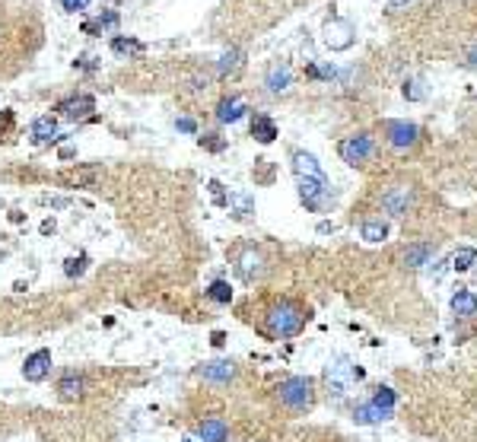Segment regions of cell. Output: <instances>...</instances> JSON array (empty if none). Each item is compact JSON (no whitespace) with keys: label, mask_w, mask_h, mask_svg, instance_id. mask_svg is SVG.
I'll use <instances>...</instances> for the list:
<instances>
[{"label":"cell","mask_w":477,"mask_h":442,"mask_svg":"<svg viewBox=\"0 0 477 442\" xmlns=\"http://www.w3.org/2000/svg\"><path fill=\"white\" fill-rule=\"evenodd\" d=\"M404 3H411V0H388V10H401Z\"/></svg>","instance_id":"38"},{"label":"cell","mask_w":477,"mask_h":442,"mask_svg":"<svg viewBox=\"0 0 477 442\" xmlns=\"http://www.w3.org/2000/svg\"><path fill=\"white\" fill-rule=\"evenodd\" d=\"M207 296H210V299H214V303H230L232 299V290H230V283H226V280H214V283H210V287H207Z\"/></svg>","instance_id":"29"},{"label":"cell","mask_w":477,"mask_h":442,"mask_svg":"<svg viewBox=\"0 0 477 442\" xmlns=\"http://www.w3.org/2000/svg\"><path fill=\"white\" fill-rule=\"evenodd\" d=\"M83 270H86V258H83V254H80V258H67V261H64V274H67V277H80Z\"/></svg>","instance_id":"32"},{"label":"cell","mask_w":477,"mask_h":442,"mask_svg":"<svg viewBox=\"0 0 477 442\" xmlns=\"http://www.w3.org/2000/svg\"><path fill=\"white\" fill-rule=\"evenodd\" d=\"M341 159L347 165H363L372 156V137L369 134H354V137H344L338 147Z\"/></svg>","instance_id":"8"},{"label":"cell","mask_w":477,"mask_h":442,"mask_svg":"<svg viewBox=\"0 0 477 442\" xmlns=\"http://www.w3.org/2000/svg\"><path fill=\"white\" fill-rule=\"evenodd\" d=\"M274 398L290 414H309L315 404V382L309 376H290L274 388Z\"/></svg>","instance_id":"2"},{"label":"cell","mask_w":477,"mask_h":442,"mask_svg":"<svg viewBox=\"0 0 477 442\" xmlns=\"http://www.w3.org/2000/svg\"><path fill=\"white\" fill-rule=\"evenodd\" d=\"M360 236L369 242V245H378V242H385L388 239V226L382 220H366L360 226Z\"/></svg>","instance_id":"25"},{"label":"cell","mask_w":477,"mask_h":442,"mask_svg":"<svg viewBox=\"0 0 477 442\" xmlns=\"http://www.w3.org/2000/svg\"><path fill=\"white\" fill-rule=\"evenodd\" d=\"M112 51H115L118 58H140V54H143V45H140L137 39L115 35V39H112Z\"/></svg>","instance_id":"24"},{"label":"cell","mask_w":477,"mask_h":442,"mask_svg":"<svg viewBox=\"0 0 477 442\" xmlns=\"http://www.w3.org/2000/svg\"><path fill=\"white\" fill-rule=\"evenodd\" d=\"M477 261V248H458L452 258V270H458V274H465V270H471V264Z\"/></svg>","instance_id":"28"},{"label":"cell","mask_w":477,"mask_h":442,"mask_svg":"<svg viewBox=\"0 0 477 442\" xmlns=\"http://www.w3.org/2000/svg\"><path fill=\"white\" fill-rule=\"evenodd\" d=\"M198 439L201 442H230V426L223 417H204L198 423Z\"/></svg>","instance_id":"15"},{"label":"cell","mask_w":477,"mask_h":442,"mask_svg":"<svg viewBox=\"0 0 477 442\" xmlns=\"http://www.w3.org/2000/svg\"><path fill=\"white\" fill-rule=\"evenodd\" d=\"M185 442H194V439H185Z\"/></svg>","instance_id":"39"},{"label":"cell","mask_w":477,"mask_h":442,"mask_svg":"<svg viewBox=\"0 0 477 442\" xmlns=\"http://www.w3.org/2000/svg\"><path fill=\"white\" fill-rule=\"evenodd\" d=\"M175 128H179V131H185V134H198V124L191 121V118H179V121H175Z\"/></svg>","instance_id":"35"},{"label":"cell","mask_w":477,"mask_h":442,"mask_svg":"<svg viewBox=\"0 0 477 442\" xmlns=\"http://www.w3.org/2000/svg\"><path fill=\"white\" fill-rule=\"evenodd\" d=\"M23 376H26V382H45V379L51 376V350L48 347H39V350H32L26 356Z\"/></svg>","instance_id":"12"},{"label":"cell","mask_w":477,"mask_h":442,"mask_svg":"<svg viewBox=\"0 0 477 442\" xmlns=\"http://www.w3.org/2000/svg\"><path fill=\"white\" fill-rule=\"evenodd\" d=\"M433 252H436V248L429 245V242H417V245H407V252H404V268H411V270L427 268L429 258H433Z\"/></svg>","instance_id":"19"},{"label":"cell","mask_w":477,"mask_h":442,"mask_svg":"<svg viewBox=\"0 0 477 442\" xmlns=\"http://www.w3.org/2000/svg\"><path fill=\"white\" fill-rule=\"evenodd\" d=\"M414 188L411 185H395V188H388L385 194H382V210L388 213V217H395V220H401V217H407L414 207Z\"/></svg>","instance_id":"7"},{"label":"cell","mask_w":477,"mask_h":442,"mask_svg":"<svg viewBox=\"0 0 477 442\" xmlns=\"http://www.w3.org/2000/svg\"><path fill=\"white\" fill-rule=\"evenodd\" d=\"M392 414L395 410H385V408H378V404L372 401H363L354 408V423L360 426H372V423H385V420H392Z\"/></svg>","instance_id":"16"},{"label":"cell","mask_w":477,"mask_h":442,"mask_svg":"<svg viewBox=\"0 0 477 442\" xmlns=\"http://www.w3.org/2000/svg\"><path fill=\"white\" fill-rule=\"evenodd\" d=\"M363 379V369L354 366V360L350 356H334V360L328 363V369H325V382H328V388L334 392V398H344L347 392H350V385L360 382Z\"/></svg>","instance_id":"3"},{"label":"cell","mask_w":477,"mask_h":442,"mask_svg":"<svg viewBox=\"0 0 477 442\" xmlns=\"http://www.w3.org/2000/svg\"><path fill=\"white\" fill-rule=\"evenodd\" d=\"M290 165H293V175L296 179H328L325 169L318 165V159L312 153H305V150H293L290 153Z\"/></svg>","instance_id":"13"},{"label":"cell","mask_w":477,"mask_h":442,"mask_svg":"<svg viewBox=\"0 0 477 442\" xmlns=\"http://www.w3.org/2000/svg\"><path fill=\"white\" fill-rule=\"evenodd\" d=\"M420 137V128L414 121H385V140H388V147H395V150H411L414 143H417Z\"/></svg>","instance_id":"9"},{"label":"cell","mask_w":477,"mask_h":442,"mask_svg":"<svg viewBox=\"0 0 477 442\" xmlns=\"http://www.w3.org/2000/svg\"><path fill=\"white\" fill-rule=\"evenodd\" d=\"M264 86H267L271 96H287L293 90V67L287 61H274L267 67V74H264Z\"/></svg>","instance_id":"10"},{"label":"cell","mask_w":477,"mask_h":442,"mask_svg":"<svg viewBox=\"0 0 477 442\" xmlns=\"http://www.w3.org/2000/svg\"><path fill=\"white\" fill-rule=\"evenodd\" d=\"M54 112L64 118H90L92 112H96V99L92 96H70V99H64V102H58Z\"/></svg>","instance_id":"14"},{"label":"cell","mask_w":477,"mask_h":442,"mask_svg":"<svg viewBox=\"0 0 477 442\" xmlns=\"http://www.w3.org/2000/svg\"><path fill=\"white\" fill-rule=\"evenodd\" d=\"M465 61H468V67H477V45L468 51V58H465Z\"/></svg>","instance_id":"37"},{"label":"cell","mask_w":477,"mask_h":442,"mask_svg":"<svg viewBox=\"0 0 477 442\" xmlns=\"http://www.w3.org/2000/svg\"><path fill=\"white\" fill-rule=\"evenodd\" d=\"M236 376H238V366L232 360H210L198 366V379H204L210 385H230Z\"/></svg>","instance_id":"11"},{"label":"cell","mask_w":477,"mask_h":442,"mask_svg":"<svg viewBox=\"0 0 477 442\" xmlns=\"http://www.w3.org/2000/svg\"><path fill=\"white\" fill-rule=\"evenodd\" d=\"M201 147H207V150H214V153H220V150H226V140H223L220 134H204V137H201Z\"/></svg>","instance_id":"33"},{"label":"cell","mask_w":477,"mask_h":442,"mask_svg":"<svg viewBox=\"0 0 477 442\" xmlns=\"http://www.w3.org/2000/svg\"><path fill=\"white\" fill-rule=\"evenodd\" d=\"M369 401H372V404H378V408H385V410H395V404H398V392H395V388H388V385H378L376 394H372Z\"/></svg>","instance_id":"27"},{"label":"cell","mask_w":477,"mask_h":442,"mask_svg":"<svg viewBox=\"0 0 477 442\" xmlns=\"http://www.w3.org/2000/svg\"><path fill=\"white\" fill-rule=\"evenodd\" d=\"M58 398L61 401H77V398H83V392H86V382H83V376H77V372H64V376L58 379Z\"/></svg>","instance_id":"17"},{"label":"cell","mask_w":477,"mask_h":442,"mask_svg":"<svg viewBox=\"0 0 477 442\" xmlns=\"http://www.w3.org/2000/svg\"><path fill=\"white\" fill-rule=\"evenodd\" d=\"M309 319L312 315H309V309L303 303H296V299H277V303H271L264 309V331L271 337H277V341H287V337L303 334Z\"/></svg>","instance_id":"1"},{"label":"cell","mask_w":477,"mask_h":442,"mask_svg":"<svg viewBox=\"0 0 477 442\" xmlns=\"http://www.w3.org/2000/svg\"><path fill=\"white\" fill-rule=\"evenodd\" d=\"M248 108H245V102L238 96H226V99H220V106H216V121L220 124H236L238 118L245 115Z\"/></svg>","instance_id":"18"},{"label":"cell","mask_w":477,"mask_h":442,"mask_svg":"<svg viewBox=\"0 0 477 442\" xmlns=\"http://www.w3.org/2000/svg\"><path fill=\"white\" fill-rule=\"evenodd\" d=\"M252 137H255L258 143H274V140H277V124H274V118L255 115V121H252Z\"/></svg>","instance_id":"21"},{"label":"cell","mask_w":477,"mask_h":442,"mask_svg":"<svg viewBox=\"0 0 477 442\" xmlns=\"http://www.w3.org/2000/svg\"><path fill=\"white\" fill-rule=\"evenodd\" d=\"M32 143H51V140L58 137V121L51 115H45V118H35L32 121Z\"/></svg>","instance_id":"20"},{"label":"cell","mask_w":477,"mask_h":442,"mask_svg":"<svg viewBox=\"0 0 477 442\" xmlns=\"http://www.w3.org/2000/svg\"><path fill=\"white\" fill-rule=\"evenodd\" d=\"M112 26H118V13H105V17H99L96 23H86L83 26V32L96 35V32H102V29H112Z\"/></svg>","instance_id":"30"},{"label":"cell","mask_w":477,"mask_h":442,"mask_svg":"<svg viewBox=\"0 0 477 442\" xmlns=\"http://www.w3.org/2000/svg\"><path fill=\"white\" fill-rule=\"evenodd\" d=\"M356 41V26L350 19H328L325 23V48L328 51H347Z\"/></svg>","instance_id":"6"},{"label":"cell","mask_w":477,"mask_h":442,"mask_svg":"<svg viewBox=\"0 0 477 442\" xmlns=\"http://www.w3.org/2000/svg\"><path fill=\"white\" fill-rule=\"evenodd\" d=\"M90 7V0H64V10L67 13H80V10Z\"/></svg>","instance_id":"34"},{"label":"cell","mask_w":477,"mask_h":442,"mask_svg":"<svg viewBox=\"0 0 477 442\" xmlns=\"http://www.w3.org/2000/svg\"><path fill=\"white\" fill-rule=\"evenodd\" d=\"M452 312L458 315V319H471V315H477V296L471 293V290H458V293L452 296Z\"/></svg>","instance_id":"22"},{"label":"cell","mask_w":477,"mask_h":442,"mask_svg":"<svg viewBox=\"0 0 477 442\" xmlns=\"http://www.w3.org/2000/svg\"><path fill=\"white\" fill-rule=\"evenodd\" d=\"M296 188H299V201L315 213L328 210L334 204V191H331L328 179H296Z\"/></svg>","instance_id":"4"},{"label":"cell","mask_w":477,"mask_h":442,"mask_svg":"<svg viewBox=\"0 0 477 442\" xmlns=\"http://www.w3.org/2000/svg\"><path fill=\"white\" fill-rule=\"evenodd\" d=\"M210 344L223 347V344H226V334H223V331H214V334H210Z\"/></svg>","instance_id":"36"},{"label":"cell","mask_w":477,"mask_h":442,"mask_svg":"<svg viewBox=\"0 0 477 442\" xmlns=\"http://www.w3.org/2000/svg\"><path fill=\"white\" fill-rule=\"evenodd\" d=\"M238 64H242V51H238V48L223 51L220 64H216V74H220V77H230V74H236V70H238Z\"/></svg>","instance_id":"26"},{"label":"cell","mask_w":477,"mask_h":442,"mask_svg":"<svg viewBox=\"0 0 477 442\" xmlns=\"http://www.w3.org/2000/svg\"><path fill=\"white\" fill-rule=\"evenodd\" d=\"M226 204H232V217H236V220H248V217L255 213V201H252L245 191H232Z\"/></svg>","instance_id":"23"},{"label":"cell","mask_w":477,"mask_h":442,"mask_svg":"<svg viewBox=\"0 0 477 442\" xmlns=\"http://www.w3.org/2000/svg\"><path fill=\"white\" fill-rule=\"evenodd\" d=\"M423 96H427V92H423V83H420V80H407V83H404V99L420 102Z\"/></svg>","instance_id":"31"},{"label":"cell","mask_w":477,"mask_h":442,"mask_svg":"<svg viewBox=\"0 0 477 442\" xmlns=\"http://www.w3.org/2000/svg\"><path fill=\"white\" fill-rule=\"evenodd\" d=\"M236 277L242 280V283H255L258 277L264 274V254L258 252L255 245H242L236 254Z\"/></svg>","instance_id":"5"}]
</instances>
